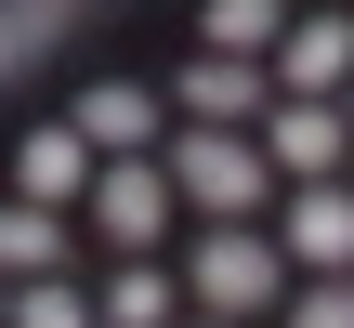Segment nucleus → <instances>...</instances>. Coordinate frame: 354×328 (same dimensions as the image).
Instances as JSON below:
<instances>
[{
  "label": "nucleus",
  "instance_id": "obj_1",
  "mask_svg": "<svg viewBox=\"0 0 354 328\" xmlns=\"http://www.w3.org/2000/svg\"><path fill=\"white\" fill-rule=\"evenodd\" d=\"M158 171H171V210H210V224H250V210L276 197V171H263L250 131H171Z\"/></svg>",
  "mask_w": 354,
  "mask_h": 328
},
{
  "label": "nucleus",
  "instance_id": "obj_2",
  "mask_svg": "<svg viewBox=\"0 0 354 328\" xmlns=\"http://www.w3.org/2000/svg\"><path fill=\"white\" fill-rule=\"evenodd\" d=\"M184 302H197V316H223V328L276 316V302H289V263H276V237H250V224H210V237L184 250Z\"/></svg>",
  "mask_w": 354,
  "mask_h": 328
},
{
  "label": "nucleus",
  "instance_id": "obj_3",
  "mask_svg": "<svg viewBox=\"0 0 354 328\" xmlns=\"http://www.w3.org/2000/svg\"><path fill=\"white\" fill-rule=\"evenodd\" d=\"M92 237L105 250H158L171 237V171L158 158H105L92 171Z\"/></svg>",
  "mask_w": 354,
  "mask_h": 328
},
{
  "label": "nucleus",
  "instance_id": "obj_4",
  "mask_svg": "<svg viewBox=\"0 0 354 328\" xmlns=\"http://www.w3.org/2000/svg\"><path fill=\"white\" fill-rule=\"evenodd\" d=\"M250 145H263V171H302V184H342V158H354L342 105H289V92L263 105V131H250Z\"/></svg>",
  "mask_w": 354,
  "mask_h": 328
},
{
  "label": "nucleus",
  "instance_id": "obj_5",
  "mask_svg": "<svg viewBox=\"0 0 354 328\" xmlns=\"http://www.w3.org/2000/svg\"><path fill=\"white\" fill-rule=\"evenodd\" d=\"M276 263H302V276H354V184H302V197H289Z\"/></svg>",
  "mask_w": 354,
  "mask_h": 328
},
{
  "label": "nucleus",
  "instance_id": "obj_6",
  "mask_svg": "<svg viewBox=\"0 0 354 328\" xmlns=\"http://www.w3.org/2000/svg\"><path fill=\"white\" fill-rule=\"evenodd\" d=\"M263 105H276L263 66H223V53L184 66V131H263Z\"/></svg>",
  "mask_w": 354,
  "mask_h": 328
},
{
  "label": "nucleus",
  "instance_id": "obj_7",
  "mask_svg": "<svg viewBox=\"0 0 354 328\" xmlns=\"http://www.w3.org/2000/svg\"><path fill=\"white\" fill-rule=\"evenodd\" d=\"M276 79H289V105H342V92H354V26H342V13L289 26V39H276Z\"/></svg>",
  "mask_w": 354,
  "mask_h": 328
},
{
  "label": "nucleus",
  "instance_id": "obj_8",
  "mask_svg": "<svg viewBox=\"0 0 354 328\" xmlns=\"http://www.w3.org/2000/svg\"><path fill=\"white\" fill-rule=\"evenodd\" d=\"M13 197H26V210H66V197H92V145H79L66 118H53V131H26V145H13Z\"/></svg>",
  "mask_w": 354,
  "mask_h": 328
},
{
  "label": "nucleus",
  "instance_id": "obj_9",
  "mask_svg": "<svg viewBox=\"0 0 354 328\" xmlns=\"http://www.w3.org/2000/svg\"><path fill=\"white\" fill-rule=\"evenodd\" d=\"M66 131H79V145H118V158H145V145H158V92H131V79H92Z\"/></svg>",
  "mask_w": 354,
  "mask_h": 328
},
{
  "label": "nucleus",
  "instance_id": "obj_10",
  "mask_svg": "<svg viewBox=\"0 0 354 328\" xmlns=\"http://www.w3.org/2000/svg\"><path fill=\"white\" fill-rule=\"evenodd\" d=\"M26 276H66V210L0 197V289H26Z\"/></svg>",
  "mask_w": 354,
  "mask_h": 328
},
{
  "label": "nucleus",
  "instance_id": "obj_11",
  "mask_svg": "<svg viewBox=\"0 0 354 328\" xmlns=\"http://www.w3.org/2000/svg\"><path fill=\"white\" fill-rule=\"evenodd\" d=\"M197 39H210L223 66H263V53L289 39V0H210V13H197Z\"/></svg>",
  "mask_w": 354,
  "mask_h": 328
},
{
  "label": "nucleus",
  "instance_id": "obj_12",
  "mask_svg": "<svg viewBox=\"0 0 354 328\" xmlns=\"http://www.w3.org/2000/svg\"><path fill=\"white\" fill-rule=\"evenodd\" d=\"M92 328H171V276H158V263H118L105 302H92Z\"/></svg>",
  "mask_w": 354,
  "mask_h": 328
},
{
  "label": "nucleus",
  "instance_id": "obj_13",
  "mask_svg": "<svg viewBox=\"0 0 354 328\" xmlns=\"http://www.w3.org/2000/svg\"><path fill=\"white\" fill-rule=\"evenodd\" d=\"M13 328H92L79 276H26V289H13Z\"/></svg>",
  "mask_w": 354,
  "mask_h": 328
},
{
  "label": "nucleus",
  "instance_id": "obj_14",
  "mask_svg": "<svg viewBox=\"0 0 354 328\" xmlns=\"http://www.w3.org/2000/svg\"><path fill=\"white\" fill-rule=\"evenodd\" d=\"M289 328H354V276H315V289L289 302Z\"/></svg>",
  "mask_w": 354,
  "mask_h": 328
},
{
  "label": "nucleus",
  "instance_id": "obj_15",
  "mask_svg": "<svg viewBox=\"0 0 354 328\" xmlns=\"http://www.w3.org/2000/svg\"><path fill=\"white\" fill-rule=\"evenodd\" d=\"M171 328H223V316H171Z\"/></svg>",
  "mask_w": 354,
  "mask_h": 328
},
{
  "label": "nucleus",
  "instance_id": "obj_16",
  "mask_svg": "<svg viewBox=\"0 0 354 328\" xmlns=\"http://www.w3.org/2000/svg\"><path fill=\"white\" fill-rule=\"evenodd\" d=\"M0 328H13V289H0Z\"/></svg>",
  "mask_w": 354,
  "mask_h": 328
},
{
  "label": "nucleus",
  "instance_id": "obj_17",
  "mask_svg": "<svg viewBox=\"0 0 354 328\" xmlns=\"http://www.w3.org/2000/svg\"><path fill=\"white\" fill-rule=\"evenodd\" d=\"M342 131H354V92H342Z\"/></svg>",
  "mask_w": 354,
  "mask_h": 328
}]
</instances>
